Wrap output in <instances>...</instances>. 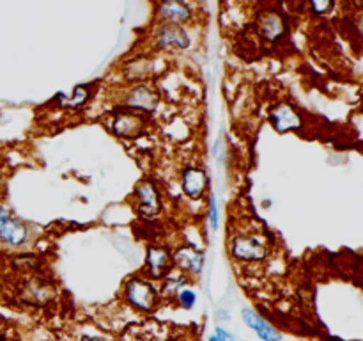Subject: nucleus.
<instances>
[{
    "mask_svg": "<svg viewBox=\"0 0 363 341\" xmlns=\"http://www.w3.org/2000/svg\"><path fill=\"white\" fill-rule=\"evenodd\" d=\"M233 254L243 261H259L268 256V249L264 240L257 237H238L233 242Z\"/></svg>",
    "mask_w": 363,
    "mask_h": 341,
    "instance_id": "nucleus-1",
    "label": "nucleus"
},
{
    "mask_svg": "<svg viewBox=\"0 0 363 341\" xmlns=\"http://www.w3.org/2000/svg\"><path fill=\"white\" fill-rule=\"evenodd\" d=\"M126 297L140 311H151L156 305V301H158L155 288L140 279H133L128 283Z\"/></svg>",
    "mask_w": 363,
    "mask_h": 341,
    "instance_id": "nucleus-2",
    "label": "nucleus"
},
{
    "mask_svg": "<svg viewBox=\"0 0 363 341\" xmlns=\"http://www.w3.org/2000/svg\"><path fill=\"white\" fill-rule=\"evenodd\" d=\"M28 237V231L20 220L13 219L6 210L0 208V238L9 245H21L25 244Z\"/></svg>",
    "mask_w": 363,
    "mask_h": 341,
    "instance_id": "nucleus-3",
    "label": "nucleus"
},
{
    "mask_svg": "<svg viewBox=\"0 0 363 341\" xmlns=\"http://www.w3.org/2000/svg\"><path fill=\"white\" fill-rule=\"evenodd\" d=\"M137 195H138V213L145 219H151L156 217L160 212V197L158 192H156L155 185L149 183V181H142L137 187Z\"/></svg>",
    "mask_w": 363,
    "mask_h": 341,
    "instance_id": "nucleus-4",
    "label": "nucleus"
},
{
    "mask_svg": "<svg viewBox=\"0 0 363 341\" xmlns=\"http://www.w3.org/2000/svg\"><path fill=\"white\" fill-rule=\"evenodd\" d=\"M272 123L279 131H289V130H296V128L301 126V117L300 114L296 112L294 107L287 105V103H282V105L273 109Z\"/></svg>",
    "mask_w": 363,
    "mask_h": 341,
    "instance_id": "nucleus-5",
    "label": "nucleus"
},
{
    "mask_svg": "<svg viewBox=\"0 0 363 341\" xmlns=\"http://www.w3.org/2000/svg\"><path fill=\"white\" fill-rule=\"evenodd\" d=\"M241 316H243V322L247 323L250 329H254L261 340H264V341H280L282 340V334H280L279 330H277L275 327L268 322V320L261 318V316L255 315V313L250 311V309H243Z\"/></svg>",
    "mask_w": 363,
    "mask_h": 341,
    "instance_id": "nucleus-6",
    "label": "nucleus"
},
{
    "mask_svg": "<svg viewBox=\"0 0 363 341\" xmlns=\"http://www.w3.org/2000/svg\"><path fill=\"white\" fill-rule=\"evenodd\" d=\"M156 43L160 48H170V46L186 48L190 45V38L179 25H165V27H160L158 34H156Z\"/></svg>",
    "mask_w": 363,
    "mask_h": 341,
    "instance_id": "nucleus-7",
    "label": "nucleus"
},
{
    "mask_svg": "<svg viewBox=\"0 0 363 341\" xmlns=\"http://www.w3.org/2000/svg\"><path fill=\"white\" fill-rule=\"evenodd\" d=\"M112 130L121 137H137L144 131V119L138 114H121L113 119Z\"/></svg>",
    "mask_w": 363,
    "mask_h": 341,
    "instance_id": "nucleus-8",
    "label": "nucleus"
},
{
    "mask_svg": "<svg viewBox=\"0 0 363 341\" xmlns=\"http://www.w3.org/2000/svg\"><path fill=\"white\" fill-rule=\"evenodd\" d=\"M126 103L130 107L140 110H155L158 105V94L147 85H135L126 96Z\"/></svg>",
    "mask_w": 363,
    "mask_h": 341,
    "instance_id": "nucleus-9",
    "label": "nucleus"
},
{
    "mask_svg": "<svg viewBox=\"0 0 363 341\" xmlns=\"http://www.w3.org/2000/svg\"><path fill=\"white\" fill-rule=\"evenodd\" d=\"M174 261L184 272L201 274L202 265H204V256L194 247H181L174 254Z\"/></svg>",
    "mask_w": 363,
    "mask_h": 341,
    "instance_id": "nucleus-10",
    "label": "nucleus"
},
{
    "mask_svg": "<svg viewBox=\"0 0 363 341\" xmlns=\"http://www.w3.org/2000/svg\"><path fill=\"white\" fill-rule=\"evenodd\" d=\"M208 185V176L202 169H186L183 174V190L190 195L191 199H199L206 190Z\"/></svg>",
    "mask_w": 363,
    "mask_h": 341,
    "instance_id": "nucleus-11",
    "label": "nucleus"
},
{
    "mask_svg": "<svg viewBox=\"0 0 363 341\" xmlns=\"http://www.w3.org/2000/svg\"><path fill=\"white\" fill-rule=\"evenodd\" d=\"M53 297V288L50 286L48 283H39V281H34V283H28L25 291L21 293V298L25 302H30V304L43 305L48 301H52Z\"/></svg>",
    "mask_w": 363,
    "mask_h": 341,
    "instance_id": "nucleus-12",
    "label": "nucleus"
},
{
    "mask_svg": "<svg viewBox=\"0 0 363 341\" xmlns=\"http://www.w3.org/2000/svg\"><path fill=\"white\" fill-rule=\"evenodd\" d=\"M147 266L152 277H162L170 269V256L163 247H149Z\"/></svg>",
    "mask_w": 363,
    "mask_h": 341,
    "instance_id": "nucleus-13",
    "label": "nucleus"
},
{
    "mask_svg": "<svg viewBox=\"0 0 363 341\" xmlns=\"http://www.w3.org/2000/svg\"><path fill=\"white\" fill-rule=\"evenodd\" d=\"M259 28H261L262 36L269 41H275L277 38L286 32V23H284L282 18L275 13H266L261 16V21H259Z\"/></svg>",
    "mask_w": 363,
    "mask_h": 341,
    "instance_id": "nucleus-14",
    "label": "nucleus"
},
{
    "mask_svg": "<svg viewBox=\"0 0 363 341\" xmlns=\"http://www.w3.org/2000/svg\"><path fill=\"white\" fill-rule=\"evenodd\" d=\"M190 9L181 2H167L162 4V7H160V16H162L163 20L174 21V23L186 21L188 18H190Z\"/></svg>",
    "mask_w": 363,
    "mask_h": 341,
    "instance_id": "nucleus-15",
    "label": "nucleus"
},
{
    "mask_svg": "<svg viewBox=\"0 0 363 341\" xmlns=\"http://www.w3.org/2000/svg\"><path fill=\"white\" fill-rule=\"evenodd\" d=\"M183 284H186V277H184L183 274H176V276H174V274H170V276L167 277L165 288L169 291H174V290H177L179 286H183Z\"/></svg>",
    "mask_w": 363,
    "mask_h": 341,
    "instance_id": "nucleus-16",
    "label": "nucleus"
},
{
    "mask_svg": "<svg viewBox=\"0 0 363 341\" xmlns=\"http://www.w3.org/2000/svg\"><path fill=\"white\" fill-rule=\"evenodd\" d=\"M195 293L191 290H183L179 293V304L183 305V308H186V309H190V308H194V304H195Z\"/></svg>",
    "mask_w": 363,
    "mask_h": 341,
    "instance_id": "nucleus-17",
    "label": "nucleus"
},
{
    "mask_svg": "<svg viewBox=\"0 0 363 341\" xmlns=\"http://www.w3.org/2000/svg\"><path fill=\"white\" fill-rule=\"evenodd\" d=\"M209 220H211L213 229H218V208H216L215 195L209 197Z\"/></svg>",
    "mask_w": 363,
    "mask_h": 341,
    "instance_id": "nucleus-18",
    "label": "nucleus"
},
{
    "mask_svg": "<svg viewBox=\"0 0 363 341\" xmlns=\"http://www.w3.org/2000/svg\"><path fill=\"white\" fill-rule=\"evenodd\" d=\"M87 96H89L87 89H85V87H77V89H74V94H73V98H71L69 105H73V107L82 105V103H84L85 99H87Z\"/></svg>",
    "mask_w": 363,
    "mask_h": 341,
    "instance_id": "nucleus-19",
    "label": "nucleus"
},
{
    "mask_svg": "<svg viewBox=\"0 0 363 341\" xmlns=\"http://www.w3.org/2000/svg\"><path fill=\"white\" fill-rule=\"evenodd\" d=\"M215 336H216V340H218V341H234V337L230 336V334L227 332L225 329H222V327H218V329H216Z\"/></svg>",
    "mask_w": 363,
    "mask_h": 341,
    "instance_id": "nucleus-20",
    "label": "nucleus"
},
{
    "mask_svg": "<svg viewBox=\"0 0 363 341\" xmlns=\"http://www.w3.org/2000/svg\"><path fill=\"white\" fill-rule=\"evenodd\" d=\"M330 7H332V4H330V2H325V4H315L314 2V4H312V9H314L318 14H323L325 11H328Z\"/></svg>",
    "mask_w": 363,
    "mask_h": 341,
    "instance_id": "nucleus-21",
    "label": "nucleus"
},
{
    "mask_svg": "<svg viewBox=\"0 0 363 341\" xmlns=\"http://www.w3.org/2000/svg\"><path fill=\"white\" fill-rule=\"evenodd\" d=\"M82 341H105V340H99V337H91V336H85V337H82Z\"/></svg>",
    "mask_w": 363,
    "mask_h": 341,
    "instance_id": "nucleus-22",
    "label": "nucleus"
},
{
    "mask_svg": "<svg viewBox=\"0 0 363 341\" xmlns=\"http://www.w3.org/2000/svg\"><path fill=\"white\" fill-rule=\"evenodd\" d=\"M209 341H218V340H216V336H211L209 337Z\"/></svg>",
    "mask_w": 363,
    "mask_h": 341,
    "instance_id": "nucleus-23",
    "label": "nucleus"
}]
</instances>
